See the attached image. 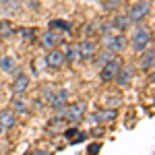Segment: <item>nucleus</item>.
Segmentation results:
<instances>
[{
    "label": "nucleus",
    "mask_w": 155,
    "mask_h": 155,
    "mask_svg": "<svg viewBox=\"0 0 155 155\" xmlns=\"http://www.w3.org/2000/svg\"><path fill=\"white\" fill-rule=\"evenodd\" d=\"M58 112H60L58 116L66 118L68 122H79V120H83L85 112H87V104H85L83 99H79V101L71 104V106H64L62 110H58Z\"/></svg>",
    "instance_id": "nucleus-1"
},
{
    "label": "nucleus",
    "mask_w": 155,
    "mask_h": 155,
    "mask_svg": "<svg viewBox=\"0 0 155 155\" xmlns=\"http://www.w3.org/2000/svg\"><path fill=\"white\" fill-rule=\"evenodd\" d=\"M126 44H128V39L120 31H110L107 35H104V50L112 52V54H120L122 50L126 48Z\"/></svg>",
    "instance_id": "nucleus-2"
},
{
    "label": "nucleus",
    "mask_w": 155,
    "mask_h": 155,
    "mask_svg": "<svg viewBox=\"0 0 155 155\" xmlns=\"http://www.w3.org/2000/svg\"><path fill=\"white\" fill-rule=\"evenodd\" d=\"M151 39H153V37H151V31H149L147 27H137V29L132 31V39H130L132 50L141 54L143 50H147L151 46Z\"/></svg>",
    "instance_id": "nucleus-3"
},
{
    "label": "nucleus",
    "mask_w": 155,
    "mask_h": 155,
    "mask_svg": "<svg viewBox=\"0 0 155 155\" xmlns=\"http://www.w3.org/2000/svg\"><path fill=\"white\" fill-rule=\"evenodd\" d=\"M151 11V2L149 0H139V2H134L130 4V8H128V19H130V23H141L145 17L149 15Z\"/></svg>",
    "instance_id": "nucleus-4"
},
{
    "label": "nucleus",
    "mask_w": 155,
    "mask_h": 155,
    "mask_svg": "<svg viewBox=\"0 0 155 155\" xmlns=\"http://www.w3.org/2000/svg\"><path fill=\"white\" fill-rule=\"evenodd\" d=\"M120 66H122L120 58H112L110 62H106V64L101 66V71H99V79H101V83H110V81H114L116 74H118V71H120Z\"/></svg>",
    "instance_id": "nucleus-5"
},
{
    "label": "nucleus",
    "mask_w": 155,
    "mask_h": 155,
    "mask_svg": "<svg viewBox=\"0 0 155 155\" xmlns=\"http://www.w3.org/2000/svg\"><path fill=\"white\" fill-rule=\"evenodd\" d=\"M66 64V56H64V52L58 48H52L48 50V56H46V66L48 68H54V71H58Z\"/></svg>",
    "instance_id": "nucleus-6"
},
{
    "label": "nucleus",
    "mask_w": 155,
    "mask_h": 155,
    "mask_svg": "<svg viewBox=\"0 0 155 155\" xmlns=\"http://www.w3.org/2000/svg\"><path fill=\"white\" fill-rule=\"evenodd\" d=\"M79 52H81V58L93 60L95 54H97V44L91 39V37H87V39H83V41L79 44Z\"/></svg>",
    "instance_id": "nucleus-7"
},
{
    "label": "nucleus",
    "mask_w": 155,
    "mask_h": 155,
    "mask_svg": "<svg viewBox=\"0 0 155 155\" xmlns=\"http://www.w3.org/2000/svg\"><path fill=\"white\" fill-rule=\"evenodd\" d=\"M39 44H41V48L52 50V48H56V46L60 44V35L54 31V29H48V31H44V33H41Z\"/></svg>",
    "instance_id": "nucleus-8"
},
{
    "label": "nucleus",
    "mask_w": 155,
    "mask_h": 155,
    "mask_svg": "<svg viewBox=\"0 0 155 155\" xmlns=\"http://www.w3.org/2000/svg\"><path fill=\"white\" fill-rule=\"evenodd\" d=\"M50 107L52 110H62V107L68 104V91L66 89H58V91H54V95L50 97Z\"/></svg>",
    "instance_id": "nucleus-9"
},
{
    "label": "nucleus",
    "mask_w": 155,
    "mask_h": 155,
    "mask_svg": "<svg viewBox=\"0 0 155 155\" xmlns=\"http://www.w3.org/2000/svg\"><path fill=\"white\" fill-rule=\"evenodd\" d=\"M11 89H12L15 95H23L25 91L29 89V77H27L25 72H19V74L15 77V81H12Z\"/></svg>",
    "instance_id": "nucleus-10"
},
{
    "label": "nucleus",
    "mask_w": 155,
    "mask_h": 155,
    "mask_svg": "<svg viewBox=\"0 0 155 155\" xmlns=\"http://www.w3.org/2000/svg\"><path fill=\"white\" fill-rule=\"evenodd\" d=\"M132 79H134V68L132 66H120L118 74H116V83L120 85V87H128V85L132 83Z\"/></svg>",
    "instance_id": "nucleus-11"
},
{
    "label": "nucleus",
    "mask_w": 155,
    "mask_h": 155,
    "mask_svg": "<svg viewBox=\"0 0 155 155\" xmlns=\"http://www.w3.org/2000/svg\"><path fill=\"white\" fill-rule=\"evenodd\" d=\"M139 66L143 68V71H151L155 66V48H149L147 50H143L141 52V62H139Z\"/></svg>",
    "instance_id": "nucleus-12"
},
{
    "label": "nucleus",
    "mask_w": 155,
    "mask_h": 155,
    "mask_svg": "<svg viewBox=\"0 0 155 155\" xmlns=\"http://www.w3.org/2000/svg\"><path fill=\"white\" fill-rule=\"evenodd\" d=\"M17 124V114L12 112L11 107L8 110H0V126L4 128V130H8Z\"/></svg>",
    "instance_id": "nucleus-13"
},
{
    "label": "nucleus",
    "mask_w": 155,
    "mask_h": 155,
    "mask_svg": "<svg viewBox=\"0 0 155 155\" xmlns=\"http://www.w3.org/2000/svg\"><path fill=\"white\" fill-rule=\"evenodd\" d=\"M71 122L66 118H62V116H56V118H52L48 122V130L52 132V134H60V132L66 130V126H68Z\"/></svg>",
    "instance_id": "nucleus-14"
},
{
    "label": "nucleus",
    "mask_w": 155,
    "mask_h": 155,
    "mask_svg": "<svg viewBox=\"0 0 155 155\" xmlns=\"http://www.w3.org/2000/svg\"><path fill=\"white\" fill-rule=\"evenodd\" d=\"M118 118V110H114V107H106V110H99L93 120L95 122H114V120Z\"/></svg>",
    "instance_id": "nucleus-15"
},
{
    "label": "nucleus",
    "mask_w": 155,
    "mask_h": 155,
    "mask_svg": "<svg viewBox=\"0 0 155 155\" xmlns=\"http://www.w3.org/2000/svg\"><path fill=\"white\" fill-rule=\"evenodd\" d=\"M11 110L15 114H27L29 112V101L23 95H15V99H12V104H11Z\"/></svg>",
    "instance_id": "nucleus-16"
},
{
    "label": "nucleus",
    "mask_w": 155,
    "mask_h": 155,
    "mask_svg": "<svg viewBox=\"0 0 155 155\" xmlns=\"http://www.w3.org/2000/svg\"><path fill=\"white\" fill-rule=\"evenodd\" d=\"M112 27H114V31H124V29H128L130 27V19H128V15H114V19H112Z\"/></svg>",
    "instance_id": "nucleus-17"
},
{
    "label": "nucleus",
    "mask_w": 155,
    "mask_h": 155,
    "mask_svg": "<svg viewBox=\"0 0 155 155\" xmlns=\"http://www.w3.org/2000/svg\"><path fill=\"white\" fill-rule=\"evenodd\" d=\"M17 68V60L12 56H0V71L2 72H15Z\"/></svg>",
    "instance_id": "nucleus-18"
},
{
    "label": "nucleus",
    "mask_w": 155,
    "mask_h": 155,
    "mask_svg": "<svg viewBox=\"0 0 155 155\" xmlns=\"http://www.w3.org/2000/svg\"><path fill=\"white\" fill-rule=\"evenodd\" d=\"M0 6L4 8L2 12H6V15H15V12L21 8L19 0H0Z\"/></svg>",
    "instance_id": "nucleus-19"
},
{
    "label": "nucleus",
    "mask_w": 155,
    "mask_h": 155,
    "mask_svg": "<svg viewBox=\"0 0 155 155\" xmlns=\"http://www.w3.org/2000/svg\"><path fill=\"white\" fill-rule=\"evenodd\" d=\"M64 56L68 62H77V60H81V52H79V44H71L66 52H64Z\"/></svg>",
    "instance_id": "nucleus-20"
},
{
    "label": "nucleus",
    "mask_w": 155,
    "mask_h": 155,
    "mask_svg": "<svg viewBox=\"0 0 155 155\" xmlns=\"http://www.w3.org/2000/svg\"><path fill=\"white\" fill-rule=\"evenodd\" d=\"M15 35V27L11 25V21L0 19V37H11Z\"/></svg>",
    "instance_id": "nucleus-21"
},
{
    "label": "nucleus",
    "mask_w": 155,
    "mask_h": 155,
    "mask_svg": "<svg viewBox=\"0 0 155 155\" xmlns=\"http://www.w3.org/2000/svg\"><path fill=\"white\" fill-rule=\"evenodd\" d=\"M50 27L54 29V31H71V23L68 21H64V19H52L50 21Z\"/></svg>",
    "instance_id": "nucleus-22"
},
{
    "label": "nucleus",
    "mask_w": 155,
    "mask_h": 155,
    "mask_svg": "<svg viewBox=\"0 0 155 155\" xmlns=\"http://www.w3.org/2000/svg\"><path fill=\"white\" fill-rule=\"evenodd\" d=\"M54 91H56V89H54L52 85H46V87L41 89V101H46V104H48V101H50V97L54 95Z\"/></svg>",
    "instance_id": "nucleus-23"
},
{
    "label": "nucleus",
    "mask_w": 155,
    "mask_h": 155,
    "mask_svg": "<svg viewBox=\"0 0 155 155\" xmlns=\"http://www.w3.org/2000/svg\"><path fill=\"white\" fill-rule=\"evenodd\" d=\"M112 58H114V54L106 50L104 54H99V56H97V66H104V64H106V62H110Z\"/></svg>",
    "instance_id": "nucleus-24"
},
{
    "label": "nucleus",
    "mask_w": 155,
    "mask_h": 155,
    "mask_svg": "<svg viewBox=\"0 0 155 155\" xmlns=\"http://www.w3.org/2000/svg\"><path fill=\"white\" fill-rule=\"evenodd\" d=\"M99 35H107L110 31H114V27H112V23H99V27L95 29Z\"/></svg>",
    "instance_id": "nucleus-25"
},
{
    "label": "nucleus",
    "mask_w": 155,
    "mask_h": 155,
    "mask_svg": "<svg viewBox=\"0 0 155 155\" xmlns=\"http://www.w3.org/2000/svg\"><path fill=\"white\" fill-rule=\"evenodd\" d=\"M19 35L23 37L25 41H31V37H33V31H31V29H21V31H19Z\"/></svg>",
    "instance_id": "nucleus-26"
},
{
    "label": "nucleus",
    "mask_w": 155,
    "mask_h": 155,
    "mask_svg": "<svg viewBox=\"0 0 155 155\" xmlns=\"http://www.w3.org/2000/svg\"><path fill=\"white\" fill-rule=\"evenodd\" d=\"M99 149H101V145H99V143H93L91 147H89V151H87V153H89V155H97V153H99Z\"/></svg>",
    "instance_id": "nucleus-27"
},
{
    "label": "nucleus",
    "mask_w": 155,
    "mask_h": 155,
    "mask_svg": "<svg viewBox=\"0 0 155 155\" xmlns=\"http://www.w3.org/2000/svg\"><path fill=\"white\" fill-rule=\"evenodd\" d=\"M77 132H79V130H77V126H72V128H66V130H64V137H66V139H72Z\"/></svg>",
    "instance_id": "nucleus-28"
},
{
    "label": "nucleus",
    "mask_w": 155,
    "mask_h": 155,
    "mask_svg": "<svg viewBox=\"0 0 155 155\" xmlns=\"http://www.w3.org/2000/svg\"><path fill=\"white\" fill-rule=\"evenodd\" d=\"M95 33V27H93V23L91 25H85V35H93Z\"/></svg>",
    "instance_id": "nucleus-29"
},
{
    "label": "nucleus",
    "mask_w": 155,
    "mask_h": 155,
    "mask_svg": "<svg viewBox=\"0 0 155 155\" xmlns=\"http://www.w3.org/2000/svg\"><path fill=\"white\" fill-rule=\"evenodd\" d=\"M120 0H104V4H106L107 8H114V6H118Z\"/></svg>",
    "instance_id": "nucleus-30"
},
{
    "label": "nucleus",
    "mask_w": 155,
    "mask_h": 155,
    "mask_svg": "<svg viewBox=\"0 0 155 155\" xmlns=\"http://www.w3.org/2000/svg\"><path fill=\"white\" fill-rule=\"evenodd\" d=\"M151 81L155 83V66H153V72H151Z\"/></svg>",
    "instance_id": "nucleus-31"
},
{
    "label": "nucleus",
    "mask_w": 155,
    "mask_h": 155,
    "mask_svg": "<svg viewBox=\"0 0 155 155\" xmlns=\"http://www.w3.org/2000/svg\"><path fill=\"white\" fill-rule=\"evenodd\" d=\"M35 155H46V153H44V151H39V153H35Z\"/></svg>",
    "instance_id": "nucleus-32"
},
{
    "label": "nucleus",
    "mask_w": 155,
    "mask_h": 155,
    "mask_svg": "<svg viewBox=\"0 0 155 155\" xmlns=\"http://www.w3.org/2000/svg\"><path fill=\"white\" fill-rule=\"evenodd\" d=\"M23 155H33V153H31V151H27V153H23Z\"/></svg>",
    "instance_id": "nucleus-33"
}]
</instances>
